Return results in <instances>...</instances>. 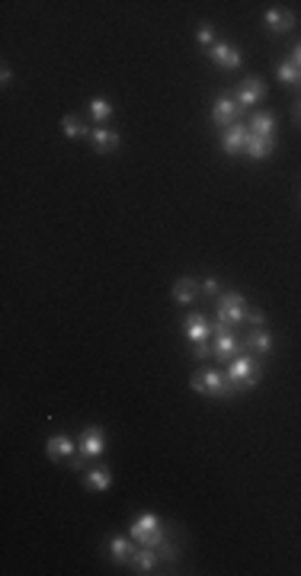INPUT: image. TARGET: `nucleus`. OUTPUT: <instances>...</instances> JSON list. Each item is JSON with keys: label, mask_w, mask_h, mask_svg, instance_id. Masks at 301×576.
<instances>
[{"label": "nucleus", "mask_w": 301, "mask_h": 576, "mask_svg": "<svg viewBox=\"0 0 301 576\" xmlns=\"http://www.w3.org/2000/svg\"><path fill=\"white\" fill-rule=\"evenodd\" d=\"M189 384H193V391H199V394H205V397H228V394H231L228 374L218 372V368L196 372L193 378H189Z\"/></svg>", "instance_id": "obj_1"}, {"label": "nucleus", "mask_w": 301, "mask_h": 576, "mask_svg": "<svg viewBox=\"0 0 301 576\" xmlns=\"http://www.w3.org/2000/svg\"><path fill=\"white\" fill-rule=\"evenodd\" d=\"M132 538L144 547H158L160 541H167V532L160 528V518L154 512H144V516H138L132 522Z\"/></svg>", "instance_id": "obj_2"}, {"label": "nucleus", "mask_w": 301, "mask_h": 576, "mask_svg": "<svg viewBox=\"0 0 301 576\" xmlns=\"http://www.w3.org/2000/svg\"><path fill=\"white\" fill-rule=\"evenodd\" d=\"M247 314H250V308H247L241 292H224V295H218V320H222L224 327L244 324Z\"/></svg>", "instance_id": "obj_3"}, {"label": "nucleus", "mask_w": 301, "mask_h": 576, "mask_svg": "<svg viewBox=\"0 0 301 576\" xmlns=\"http://www.w3.org/2000/svg\"><path fill=\"white\" fill-rule=\"evenodd\" d=\"M228 381H231V388H241V391L253 388V384L260 381V362L253 359V355H241V359H234L228 365Z\"/></svg>", "instance_id": "obj_4"}, {"label": "nucleus", "mask_w": 301, "mask_h": 576, "mask_svg": "<svg viewBox=\"0 0 301 576\" xmlns=\"http://www.w3.org/2000/svg\"><path fill=\"white\" fill-rule=\"evenodd\" d=\"M212 336H215V343H212V355H215L218 362H228L231 355L241 349V339H237L234 333H231V327H224L222 320L212 327Z\"/></svg>", "instance_id": "obj_5"}, {"label": "nucleus", "mask_w": 301, "mask_h": 576, "mask_svg": "<svg viewBox=\"0 0 301 576\" xmlns=\"http://www.w3.org/2000/svg\"><path fill=\"white\" fill-rule=\"evenodd\" d=\"M208 58H212V65L222 67V71H237L241 67V61H244V55H241V48L231 42H215L212 45V51H208Z\"/></svg>", "instance_id": "obj_6"}, {"label": "nucleus", "mask_w": 301, "mask_h": 576, "mask_svg": "<svg viewBox=\"0 0 301 576\" xmlns=\"http://www.w3.org/2000/svg\"><path fill=\"white\" fill-rule=\"evenodd\" d=\"M237 119H241V106H237L234 96H215V103H212V122L224 131L228 125H234Z\"/></svg>", "instance_id": "obj_7"}, {"label": "nucleus", "mask_w": 301, "mask_h": 576, "mask_svg": "<svg viewBox=\"0 0 301 576\" xmlns=\"http://www.w3.org/2000/svg\"><path fill=\"white\" fill-rule=\"evenodd\" d=\"M247 138H250V129H247V122H234V125H228V129L222 131V151H224V154H231V157L244 154Z\"/></svg>", "instance_id": "obj_8"}, {"label": "nucleus", "mask_w": 301, "mask_h": 576, "mask_svg": "<svg viewBox=\"0 0 301 576\" xmlns=\"http://www.w3.org/2000/svg\"><path fill=\"white\" fill-rule=\"evenodd\" d=\"M263 96H266V84L260 77H250V80H244V84L237 86L234 100H237V106L241 109H253L257 103H263Z\"/></svg>", "instance_id": "obj_9"}, {"label": "nucleus", "mask_w": 301, "mask_h": 576, "mask_svg": "<svg viewBox=\"0 0 301 576\" xmlns=\"http://www.w3.org/2000/svg\"><path fill=\"white\" fill-rule=\"evenodd\" d=\"M77 445H80V454H84V458H100L103 448H106V436H103L100 426H87V429L80 432Z\"/></svg>", "instance_id": "obj_10"}, {"label": "nucleus", "mask_w": 301, "mask_h": 576, "mask_svg": "<svg viewBox=\"0 0 301 576\" xmlns=\"http://www.w3.org/2000/svg\"><path fill=\"white\" fill-rule=\"evenodd\" d=\"M74 452H80V445L71 436H51V439L45 442V454H49L51 461H65V458H71Z\"/></svg>", "instance_id": "obj_11"}, {"label": "nucleus", "mask_w": 301, "mask_h": 576, "mask_svg": "<svg viewBox=\"0 0 301 576\" xmlns=\"http://www.w3.org/2000/svg\"><path fill=\"white\" fill-rule=\"evenodd\" d=\"M183 330H186L189 343H208V339H212V324H208L202 314H189L186 324H183Z\"/></svg>", "instance_id": "obj_12"}, {"label": "nucleus", "mask_w": 301, "mask_h": 576, "mask_svg": "<svg viewBox=\"0 0 301 576\" xmlns=\"http://www.w3.org/2000/svg\"><path fill=\"white\" fill-rule=\"evenodd\" d=\"M199 292H202V285L196 279H189V275H183V279H177L173 282V301L177 304H193L196 298H199Z\"/></svg>", "instance_id": "obj_13"}, {"label": "nucleus", "mask_w": 301, "mask_h": 576, "mask_svg": "<svg viewBox=\"0 0 301 576\" xmlns=\"http://www.w3.org/2000/svg\"><path fill=\"white\" fill-rule=\"evenodd\" d=\"M90 144H94L100 154H109V151H115V148L122 144V135L113 131V129H90Z\"/></svg>", "instance_id": "obj_14"}, {"label": "nucleus", "mask_w": 301, "mask_h": 576, "mask_svg": "<svg viewBox=\"0 0 301 576\" xmlns=\"http://www.w3.org/2000/svg\"><path fill=\"white\" fill-rule=\"evenodd\" d=\"M132 567H135V573H154V567H158V547H135L132 551Z\"/></svg>", "instance_id": "obj_15"}, {"label": "nucleus", "mask_w": 301, "mask_h": 576, "mask_svg": "<svg viewBox=\"0 0 301 576\" xmlns=\"http://www.w3.org/2000/svg\"><path fill=\"white\" fill-rule=\"evenodd\" d=\"M273 151H276V138H260V135H250V138H247L244 154H247L250 160H263V157H269Z\"/></svg>", "instance_id": "obj_16"}, {"label": "nucleus", "mask_w": 301, "mask_h": 576, "mask_svg": "<svg viewBox=\"0 0 301 576\" xmlns=\"http://www.w3.org/2000/svg\"><path fill=\"white\" fill-rule=\"evenodd\" d=\"M263 22L273 29V32H292L295 29V13L292 10H266Z\"/></svg>", "instance_id": "obj_17"}, {"label": "nucleus", "mask_w": 301, "mask_h": 576, "mask_svg": "<svg viewBox=\"0 0 301 576\" xmlns=\"http://www.w3.org/2000/svg\"><path fill=\"white\" fill-rule=\"evenodd\" d=\"M273 346H276L273 333H266L263 327L250 330V336H247V349H250V353H257V355H269V353H273Z\"/></svg>", "instance_id": "obj_18"}, {"label": "nucleus", "mask_w": 301, "mask_h": 576, "mask_svg": "<svg viewBox=\"0 0 301 576\" xmlns=\"http://www.w3.org/2000/svg\"><path fill=\"white\" fill-rule=\"evenodd\" d=\"M250 135H260V138H273L276 135V115L273 112H253L250 115Z\"/></svg>", "instance_id": "obj_19"}, {"label": "nucleus", "mask_w": 301, "mask_h": 576, "mask_svg": "<svg viewBox=\"0 0 301 576\" xmlns=\"http://www.w3.org/2000/svg\"><path fill=\"white\" fill-rule=\"evenodd\" d=\"M132 551H135V547H132L129 538H122V535H113V538H109V554H113L115 563H129Z\"/></svg>", "instance_id": "obj_20"}, {"label": "nucleus", "mask_w": 301, "mask_h": 576, "mask_svg": "<svg viewBox=\"0 0 301 576\" xmlns=\"http://www.w3.org/2000/svg\"><path fill=\"white\" fill-rule=\"evenodd\" d=\"M84 483H87L90 490H96V493H103V490L113 487V474H109L106 468H94V471H87Z\"/></svg>", "instance_id": "obj_21"}, {"label": "nucleus", "mask_w": 301, "mask_h": 576, "mask_svg": "<svg viewBox=\"0 0 301 576\" xmlns=\"http://www.w3.org/2000/svg\"><path fill=\"white\" fill-rule=\"evenodd\" d=\"M61 131H65V138H71V141L90 138V129H87V125L80 122L77 115H65V119H61Z\"/></svg>", "instance_id": "obj_22"}, {"label": "nucleus", "mask_w": 301, "mask_h": 576, "mask_svg": "<svg viewBox=\"0 0 301 576\" xmlns=\"http://www.w3.org/2000/svg\"><path fill=\"white\" fill-rule=\"evenodd\" d=\"M276 77H279L282 84H301V67L295 65L292 58H286V61L276 67Z\"/></svg>", "instance_id": "obj_23"}, {"label": "nucleus", "mask_w": 301, "mask_h": 576, "mask_svg": "<svg viewBox=\"0 0 301 576\" xmlns=\"http://www.w3.org/2000/svg\"><path fill=\"white\" fill-rule=\"evenodd\" d=\"M90 115H94L96 122H106L109 115H113V106H109L106 100H100V96H96V100H90Z\"/></svg>", "instance_id": "obj_24"}, {"label": "nucleus", "mask_w": 301, "mask_h": 576, "mask_svg": "<svg viewBox=\"0 0 301 576\" xmlns=\"http://www.w3.org/2000/svg\"><path fill=\"white\" fill-rule=\"evenodd\" d=\"M196 39H199L202 45L212 42V39H215V29H212V22H199V29H196Z\"/></svg>", "instance_id": "obj_25"}, {"label": "nucleus", "mask_w": 301, "mask_h": 576, "mask_svg": "<svg viewBox=\"0 0 301 576\" xmlns=\"http://www.w3.org/2000/svg\"><path fill=\"white\" fill-rule=\"evenodd\" d=\"M158 554L164 557V561H177V547H170V541H160V544H158Z\"/></svg>", "instance_id": "obj_26"}, {"label": "nucleus", "mask_w": 301, "mask_h": 576, "mask_svg": "<svg viewBox=\"0 0 301 576\" xmlns=\"http://www.w3.org/2000/svg\"><path fill=\"white\" fill-rule=\"evenodd\" d=\"M193 355L199 362H205L208 355H212V346H208V343H193Z\"/></svg>", "instance_id": "obj_27"}, {"label": "nucleus", "mask_w": 301, "mask_h": 576, "mask_svg": "<svg viewBox=\"0 0 301 576\" xmlns=\"http://www.w3.org/2000/svg\"><path fill=\"white\" fill-rule=\"evenodd\" d=\"M202 292H205V295H218V279H212V275H208V279L202 282Z\"/></svg>", "instance_id": "obj_28"}, {"label": "nucleus", "mask_w": 301, "mask_h": 576, "mask_svg": "<svg viewBox=\"0 0 301 576\" xmlns=\"http://www.w3.org/2000/svg\"><path fill=\"white\" fill-rule=\"evenodd\" d=\"M0 80H4V86H10V80H13V71H10V67H4V71H0Z\"/></svg>", "instance_id": "obj_29"}, {"label": "nucleus", "mask_w": 301, "mask_h": 576, "mask_svg": "<svg viewBox=\"0 0 301 576\" xmlns=\"http://www.w3.org/2000/svg\"><path fill=\"white\" fill-rule=\"evenodd\" d=\"M292 61H295V65H298V67H301V42H298V45H295V51H292Z\"/></svg>", "instance_id": "obj_30"}, {"label": "nucleus", "mask_w": 301, "mask_h": 576, "mask_svg": "<svg viewBox=\"0 0 301 576\" xmlns=\"http://www.w3.org/2000/svg\"><path fill=\"white\" fill-rule=\"evenodd\" d=\"M295 119H298V122H301V103H298V106H295Z\"/></svg>", "instance_id": "obj_31"}]
</instances>
